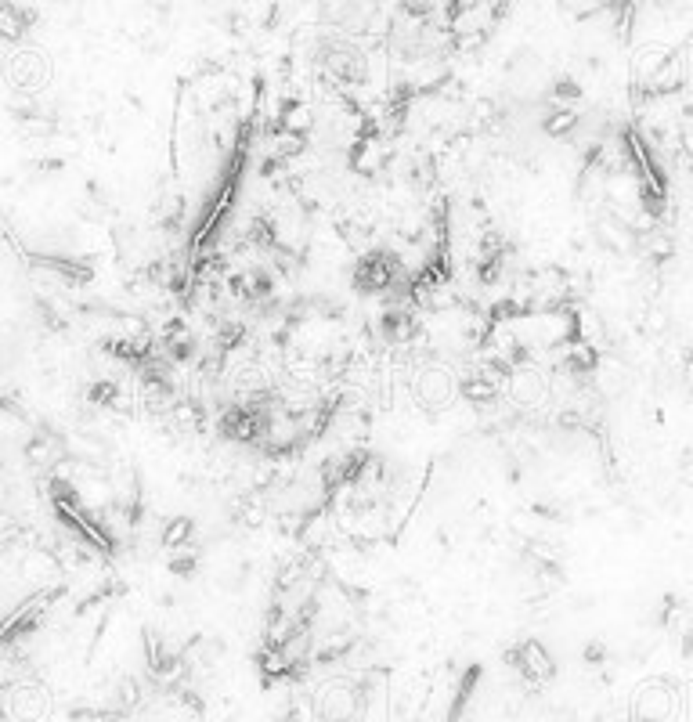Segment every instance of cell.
Instances as JSON below:
<instances>
[{"label":"cell","instance_id":"6da1fadb","mask_svg":"<svg viewBox=\"0 0 693 722\" xmlns=\"http://www.w3.org/2000/svg\"><path fill=\"white\" fill-rule=\"evenodd\" d=\"M517 661H520V672H524L527 679H535V683L553 676V665H549V658L542 654V647H535V643H527V647L517 654Z\"/></svg>","mask_w":693,"mask_h":722}]
</instances>
